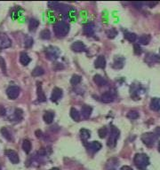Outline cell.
I'll list each match as a JSON object with an SVG mask.
<instances>
[{
	"label": "cell",
	"instance_id": "6da1fadb",
	"mask_svg": "<svg viewBox=\"0 0 160 170\" xmlns=\"http://www.w3.org/2000/svg\"><path fill=\"white\" fill-rule=\"evenodd\" d=\"M135 166L140 170H146L147 167L150 165V159L144 153H137L134 159Z\"/></svg>",
	"mask_w": 160,
	"mask_h": 170
},
{
	"label": "cell",
	"instance_id": "7a4b0ae2",
	"mask_svg": "<svg viewBox=\"0 0 160 170\" xmlns=\"http://www.w3.org/2000/svg\"><path fill=\"white\" fill-rule=\"evenodd\" d=\"M53 30L58 37H64L69 32V25L65 21H58L53 25Z\"/></svg>",
	"mask_w": 160,
	"mask_h": 170
},
{
	"label": "cell",
	"instance_id": "3957f363",
	"mask_svg": "<svg viewBox=\"0 0 160 170\" xmlns=\"http://www.w3.org/2000/svg\"><path fill=\"white\" fill-rule=\"evenodd\" d=\"M119 135H120V132L118 129V128L112 126L111 127V131H110V136L108 142H107V145L110 148H114L116 145H117V141L119 138Z\"/></svg>",
	"mask_w": 160,
	"mask_h": 170
},
{
	"label": "cell",
	"instance_id": "277c9868",
	"mask_svg": "<svg viewBox=\"0 0 160 170\" xmlns=\"http://www.w3.org/2000/svg\"><path fill=\"white\" fill-rule=\"evenodd\" d=\"M158 136L154 132H150V133H145L142 136V141L143 142L144 145L147 146H152L157 141Z\"/></svg>",
	"mask_w": 160,
	"mask_h": 170
},
{
	"label": "cell",
	"instance_id": "5b68a950",
	"mask_svg": "<svg viewBox=\"0 0 160 170\" xmlns=\"http://www.w3.org/2000/svg\"><path fill=\"white\" fill-rule=\"evenodd\" d=\"M45 55L50 60H56L60 56L59 49L54 46H49L45 50Z\"/></svg>",
	"mask_w": 160,
	"mask_h": 170
},
{
	"label": "cell",
	"instance_id": "8992f818",
	"mask_svg": "<svg viewBox=\"0 0 160 170\" xmlns=\"http://www.w3.org/2000/svg\"><path fill=\"white\" fill-rule=\"evenodd\" d=\"M21 90L18 86H10L6 90V94L10 99H15L19 97Z\"/></svg>",
	"mask_w": 160,
	"mask_h": 170
},
{
	"label": "cell",
	"instance_id": "52a82bcc",
	"mask_svg": "<svg viewBox=\"0 0 160 170\" xmlns=\"http://www.w3.org/2000/svg\"><path fill=\"white\" fill-rule=\"evenodd\" d=\"M12 45V41L9 36L5 33L0 34V49L9 48Z\"/></svg>",
	"mask_w": 160,
	"mask_h": 170
},
{
	"label": "cell",
	"instance_id": "ba28073f",
	"mask_svg": "<svg viewBox=\"0 0 160 170\" xmlns=\"http://www.w3.org/2000/svg\"><path fill=\"white\" fill-rule=\"evenodd\" d=\"M6 155L8 157V159L11 161V162L14 163V164H17L20 161L18 153L15 151H14V150H6Z\"/></svg>",
	"mask_w": 160,
	"mask_h": 170
},
{
	"label": "cell",
	"instance_id": "9c48e42d",
	"mask_svg": "<svg viewBox=\"0 0 160 170\" xmlns=\"http://www.w3.org/2000/svg\"><path fill=\"white\" fill-rule=\"evenodd\" d=\"M42 83L37 82V100L38 102H45L46 101V98L45 96V93L43 92Z\"/></svg>",
	"mask_w": 160,
	"mask_h": 170
},
{
	"label": "cell",
	"instance_id": "30bf717a",
	"mask_svg": "<svg viewBox=\"0 0 160 170\" xmlns=\"http://www.w3.org/2000/svg\"><path fill=\"white\" fill-rule=\"evenodd\" d=\"M71 49L76 52H82V51H86V47L84 45V42H80V41H76L73 42L71 45Z\"/></svg>",
	"mask_w": 160,
	"mask_h": 170
},
{
	"label": "cell",
	"instance_id": "8fae6325",
	"mask_svg": "<svg viewBox=\"0 0 160 170\" xmlns=\"http://www.w3.org/2000/svg\"><path fill=\"white\" fill-rule=\"evenodd\" d=\"M61 97H62V91L60 88H54L51 95V100L53 102H56Z\"/></svg>",
	"mask_w": 160,
	"mask_h": 170
},
{
	"label": "cell",
	"instance_id": "7c38bea8",
	"mask_svg": "<svg viewBox=\"0 0 160 170\" xmlns=\"http://www.w3.org/2000/svg\"><path fill=\"white\" fill-rule=\"evenodd\" d=\"M145 61L148 62L149 64H152V63H160V57L157 54L154 53H149L146 58H145Z\"/></svg>",
	"mask_w": 160,
	"mask_h": 170
},
{
	"label": "cell",
	"instance_id": "4fadbf2b",
	"mask_svg": "<svg viewBox=\"0 0 160 170\" xmlns=\"http://www.w3.org/2000/svg\"><path fill=\"white\" fill-rule=\"evenodd\" d=\"M87 148L91 153H97L101 149V144L97 142V141H93V142L90 143L89 145H87Z\"/></svg>",
	"mask_w": 160,
	"mask_h": 170
},
{
	"label": "cell",
	"instance_id": "5bb4252c",
	"mask_svg": "<svg viewBox=\"0 0 160 170\" xmlns=\"http://www.w3.org/2000/svg\"><path fill=\"white\" fill-rule=\"evenodd\" d=\"M93 82L96 83V85H98L99 87L105 86V85H107V83H108L107 80H106L104 77L100 76V75H95V76H93Z\"/></svg>",
	"mask_w": 160,
	"mask_h": 170
},
{
	"label": "cell",
	"instance_id": "9a60e30c",
	"mask_svg": "<svg viewBox=\"0 0 160 170\" xmlns=\"http://www.w3.org/2000/svg\"><path fill=\"white\" fill-rule=\"evenodd\" d=\"M101 100L104 103H111L114 100V95L110 91H106L101 95Z\"/></svg>",
	"mask_w": 160,
	"mask_h": 170
},
{
	"label": "cell",
	"instance_id": "2e32d148",
	"mask_svg": "<svg viewBox=\"0 0 160 170\" xmlns=\"http://www.w3.org/2000/svg\"><path fill=\"white\" fill-rule=\"evenodd\" d=\"M93 112V108L89 105H84L81 109V114L84 119H88L91 116V113Z\"/></svg>",
	"mask_w": 160,
	"mask_h": 170
},
{
	"label": "cell",
	"instance_id": "e0dca14e",
	"mask_svg": "<svg viewBox=\"0 0 160 170\" xmlns=\"http://www.w3.org/2000/svg\"><path fill=\"white\" fill-rule=\"evenodd\" d=\"M94 28H95V26L93 23H87L84 26L83 31L84 34L87 35H92L94 33Z\"/></svg>",
	"mask_w": 160,
	"mask_h": 170
},
{
	"label": "cell",
	"instance_id": "ac0fdd59",
	"mask_svg": "<svg viewBox=\"0 0 160 170\" xmlns=\"http://www.w3.org/2000/svg\"><path fill=\"white\" fill-rule=\"evenodd\" d=\"M94 67L96 68H105L106 60L103 56H99L94 62Z\"/></svg>",
	"mask_w": 160,
	"mask_h": 170
},
{
	"label": "cell",
	"instance_id": "d6986e66",
	"mask_svg": "<svg viewBox=\"0 0 160 170\" xmlns=\"http://www.w3.org/2000/svg\"><path fill=\"white\" fill-rule=\"evenodd\" d=\"M22 13H23V10L21 8L20 6H16L15 8L13 9L12 13H11V16L14 20H17L22 15Z\"/></svg>",
	"mask_w": 160,
	"mask_h": 170
},
{
	"label": "cell",
	"instance_id": "ffe728a7",
	"mask_svg": "<svg viewBox=\"0 0 160 170\" xmlns=\"http://www.w3.org/2000/svg\"><path fill=\"white\" fill-rule=\"evenodd\" d=\"M125 65V59L122 58V57H117L115 60H114V63H113V67L117 69H120L124 67Z\"/></svg>",
	"mask_w": 160,
	"mask_h": 170
},
{
	"label": "cell",
	"instance_id": "44dd1931",
	"mask_svg": "<svg viewBox=\"0 0 160 170\" xmlns=\"http://www.w3.org/2000/svg\"><path fill=\"white\" fill-rule=\"evenodd\" d=\"M150 108L153 111H159L160 110V98H154L150 101Z\"/></svg>",
	"mask_w": 160,
	"mask_h": 170
},
{
	"label": "cell",
	"instance_id": "7402d4cb",
	"mask_svg": "<svg viewBox=\"0 0 160 170\" xmlns=\"http://www.w3.org/2000/svg\"><path fill=\"white\" fill-rule=\"evenodd\" d=\"M90 136H91V132L88 129H86V128L80 129V137H81V139L84 141V143L90 138Z\"/></svg>",
	"mask_w": 160,
	"mask_h": 170
},
{
	"label": "cell",
	"instance_id": "603a6c76",
	"mask_svg": "<svg viewBox=\"0 0 160 170\" xmlns=\"http://www.w3.org/2000/svg\"><path fill=\"white\" fill-rule=\"evenodd\" d=\"M150 40H151V37H150V35H141L139 37L138 42H139V44L146 45V44H148L149 42H150Z\"/></svg>",
	"mask_w": 160,
	"mask_h": 170
},
{
	"label": "cell",
	"instance_id": "cb8c5ba5",
	"mask_svg": "<svg viewBox=\"0 0 160 170\" xmlns=\"http://www.w3.org/2000/svg\"><path fill=\"white\" fill-rule=\"evenodd\" d=\"M54 119V113L53 112H45L44 114V120L45 123L51 124Z\"/></svg>",
	"mask_w": 160,
	"mask_h": 170
},
{
	"label": "cell",
	"instance_id": "d4e9b609",
	"mask_svg": "<svg viewBox=\"0 0 160 170\" xmlns=\"http://www.w3.org/2000/svg\"><path fill=\"white\" fill-rule=\"evenodd\" d=\"M30 58L29 57V55L26 52H21L20 55V62L23 65V66H27L29 62H30Z\"/></svg>",
	"mask_w": 160,
	"mask_h": 170
},
{
	"label": "cell",
	"instance_id": "484cf974",
	"mask_svg": "<svg viewBox=\"0 0 160 170\" xmlns=\"http://www.w3.org/2000/svg\"><path fill=\"white\" fill-rule=\"evenodd\" d=\"M39 25V21L36 19H31L29 22V31H35Z\"/></svg>",
	"mask_w": 160,
	"mask_h": 170
},
{
	"label": "cell",
	"instance_id": "4316f807",
	"mask_svg": "<svg viewBox=\"0 0 160 170\" xmlns=\"http://www.w3.org/2000/svg\"><path fill=\"white\" fill-rule=\"evenodd\" d=\"M1 133L4 137H6L9 141H13V136L11 134V132L7 129V128H1Z\"/></svg>",
	"mask_w": 160,
	"mask_h": 170
},
{
	"label": "cell",
	"instance_id": "83f0119b",
	"mask_svg": "<svg viewBox=\"0 0 160 170\" xmlns=\"http://www.w3.org/2000/svg\"><path fill=\"white\" fill-rule=\"evenodd\" d=\"M70 116L75 121H79L80 120V113L76 108H71L70 109Z\"/></svg>",
	"mask_w": 160,
	"mask_h": 170
},
{
	"label": "cell",
	"instance_id": "f1b7e54d",
	"mask_svg": "<svg viewBox=\"0 0 160 170\" xmlns=\"http://www.w3.org/2000/svg\"><path fill=\"white\" fill-rule=\"evenodd\" d=\"M22 149H23V151H24L26 153H30V151H31V144H30V142H29L28 139L23 140V143H22Z\"/></svg>",
	"mask_w": 160,
	"mask_h": 170
},
{
	"label": "cell",
	"instance_id": "f546056e",
	"mask_svg": "<svg viewBox=\"0 0 160 170\" xmlns=\"http://www.w3.org/2000/svg\"><path fill=\"white\" fill-rule=\"evenodd\" d=\"M125 38L128 40L129 42H135V40H136V38H137V35L135 33H131V32H127L126 34H125Z\"/></svg>",
	"mask_w": 160,
	"mask_h": 170
},
{
	"label": "cell",
	"instance_id": "4dcf8cb0",
	"mask_svg": "<svg viewBox=\"0 0 160 170\" xmlns=\"http://www.w3.org/2000/svg\"><path fill=\"white\" fill-rule=\"evenodd\" d=\"M44 73H45V71L41 67H37L32 71V76H40L44 75Z\"/></svg>",
	"mask_w": 160,
	"mask_h": 170
},
{
	"label": "cell",
	"instance_id": "1f68e13d",
	"mask_svg": "<svg viewBox=\"0 0 160 170\" xmlns=\"http://www.w3.org/2000/svg\"><path fill=\"white\" fill-rule=\"evenodd\" d=\"M80 82H81V76H77V75H74L72 76V78H71V80H70V83L72 85H74V86L80 83Z\"/></svg>",
	"mask_w": 160,
	"mask_h": 170
},
{
	"label": "cell",
	"instance_id": "d6a6232c",
	"mask_svg": "<svg viewBox=\"0 0 160 170\" xmlns=\"http://www.w3.org/2000/svg\"><path fill=\"white\" fill-rule=\"evenodd\" d=\"M40 36L42 39H45V40H48L50 39L51 37V33L50 31L48 29H44L43 31H41L40 33Z\"/></svg>",
	"mask_w": 160,
	"mask_h": 170
},
{
	"label": "cell",
	"instance_id": "836d02e7",
	"mask_svg": "<svg viewBox=\"0 0 160 170\" xmlns=\"http://www.w3.org/2000/svg\"><path fill=\"white\" fill-rule=\"evenodd\" d=\"M127 117L131 120H136L138 119V117H139V113H138V112H136V111H130V112L127 113Z\"/></svg>",
	"mask_w": 160,
	"mask_h": 170
},
{
	"label": "cell",
	"instance_id": "e575fe53",
	"mask_svg": "<svg viewBox=\"0 0 160 170\" xmlns=\"http://www.w3.org/2000/svg\"><path fill=\"white\" fill-rule=\"evenodd\" d=\"M98 135H99V136H100L101 138H104L105 136L108 135V129H107V128H101L98 130Z\"/></svg>",
	"mask_w": 160,
	"mask_h": 170
},
{
	"label": "cell",
	"instance_id": "d590c367",
	"mask_svg": "<svg viewBox=\"0 0 160 170\" xmlns=\"http://www.w3.org/2000/svg\"><path fill=\"white\" fill-rule=\"evenodd\" d=\"M60 3L59 2H48V6H49V7L52 9H53V10H56V11H58V9L60 8Z\"/></svg>",
	"mask_w": 160,
	"mask_h": 170
},
{
	"label": "cell",
	"instance_id": "8d00e7d4",
	"mask_svg": "<svg viewBox=\"0 0 160 170\" xmlns=\"http://www.w3.org/2000/svg\"><path fill=\"white\" fill-rule=\"evenodd\" d=\"M33 45V39L30 36H27L24 41V46L26 48H29Z\"/></svg>",
	"mask_w": 160,
	"mask_h": 170
},
{
	"label": "cell",
	"instance_id": "74e56055",
	"mask_svg": "<svg viewBox=\"0 0 160 170\" xmlns=\"http://www.w3.org/2000/svg\"><path fill=\"white\" fill-rule=\"evenodd\" d=\"M22 113H23V112L21 109H15V111H14V117H15L16 120H20L22 119Z\"/></svg>",
	"mask_w": 160,
	"mask_h": 170
},
{
	"label": "cell",
	"instance_id": "f35d334b",
	"mask_svg": "<svg viewBox=\"0 0 160 170\" xmlns=\"http://www.w3.org/2000/svg\"><path fill=\"white\" fill-rule=\"evenodd\" d=\"M0 67L2 69V72L6 74V61L2 57H0Z\"/></svg>",
	"mask_w": 160,
	"mask_h": 170
},
{
	"label": "cell",
	"instance_id": "ab89813d",
	"mask_svg": "<svg viewBox=\"0 0 160 170\" xmlns=\"http://www.w3.org/2000/svg\"><path fill=\"white\" fill-rule=\"evenodd\" d=\"M107 34H108V36H109L110 38H114V37L117 35L118 32L116 31L115 28H110V30H109V31L107 32Z\"/></svg>",
	"mask_w": 160,
	"mask_h": 170
},
{
	"label": "cell",
	"instance_id": "60d3db41",
	"mask_svg": "<svg viewBox=\"0 0 160 170\" xmlns=\"http://www.w3.org/2000/svg\"><path fill=\"white\" fill-rule=\"evenodd\" d=\"M134 49H135V54H137V55H140V54H142V48H141V46H140V44H139V43H135V46H134Z\"/></svg>",
	"mask_w": 160,
	"mask_h": 170
},
{
	"label": "cell",
	"instance_id": "b9f144b4",
	"mask_svg": "<svg viewBox=\"0 0 160 170\" xmlns=\"http://www.w3.org/2000/svg\"><path fill=\"white\" fill-rule=\"evenodd\" d=\"M6 108H5L4 106L0 105V115H5V114H6Z\"/></svg>",
	"mask_w": 160,
	"mask_h": 170
},
{
	"label": "cell",
	"instance_id": "7bdbcfd3",
	"mask_svg": "<svg viewBox=\"0 0 160 170\" xmlns=\"http://www.w3.org/2000/svg\"><path fill=\"white\" fill-rule=\"evenodd\" d=\"M154 133H155V134L157 135V136H160V127L157 128Z\"/></svg>",
	"mask_w": 160,
	"mask_h": 170
},
{
	"label": "cell",
	"instance_id": "ee69618b",
	"mask_svg": "<svg viewBox=\"0 0 160 170\" xmlns=\"http://www.w3.org/2000/svg\"><path fill=\"white\" fill-rule=\"evenodd\" d=\"M120 170H133L132 168H130L129 166H124V167H122L121 168V169Z\"/></svg>",
	"mask_w": 160,
	"mask_h": 170
},
{
	"label": "cell",
	"instance_id": "f6af8a7d",
	"mask_svg": "<svg viewBox=\"0 0 160 170\" xmlns=\"http://www.w3.org/2000/svg\"><path fill=\"white\" fill-rule=\"evenodd\" d=\"M36 136H37V137H41L42 136V132L40 130H37L36 131Z\"/></svg>",
	"mask_w": 160,
	"mask_h": 170
},
{
	"label": "cell",
	"instance_id": "bcb514c9",
	"mask_svg": "<svg viewBox=\"0 0 160 170\" xmlns=\"http://www.w3.org/2000/svg\"><path fill=\"white\" fill-rule=\"evenodd\" d=\"M51 170H60L58 168H52Z\"/></svg>",
	"mask_w": 160,
	"mask_h": 170
},
{
	"label": "cell",
	"instance_id": "7dc6e473",
	"mask_svg": "<svg viewBox=\"0 0 160 170\" xmlns=\"http://www.w3.org/2000/svg\"><path fill=\"white\" fill-rule=\"evenodd\" d=\"M158 152L160 153V142L158 143Z\"/></svg>",
	"mask_w": 160,
	"mask_h": 170
},
{
	"label": "cell",
	"instance_id": "c3c4849f",
	"mask_svg": "<svg viewBox=\"0 0 160 170\" xmlns=\"http://www.w3.org/2000/svg\"><path fill=\"white\" fill-rule=\"evenodd\" d=\"M0 170H1V167H0Z\"/></svg>",
	"mask_w": 160,
	"mask_h": 170
},
{
	"label": "cell",
	"instance_id": "681fc988",
	"mask_svg": "<svg viewBox=\"0 0 160 170\" xmlns=\"http://www.w3.org/2000/svg\"><path fill=\"white\" fill-rule=\"evenodd\" d=\"M159 51H160V49H159Z\"/></svg>",
	"mask_w": 160,
	"mask_h": 170
}]
</instances>
